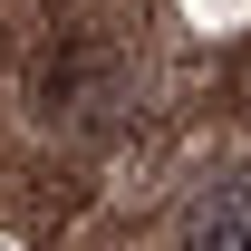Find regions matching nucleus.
<instances>
[{"instance_id": "obj_1", "label": "nucleus", "mask_w": 251, "mask_h": 251, "mask_svg": "<svg viewBox=\"0 0 251 251\" xmlns=\"http://www.w3.org/2000/svg\"><path fill=\"white\" fill-rule=\"evenodd\" d=\"M184 251H251V164L222 174V184L184 213Z\"/></svg>"}, {"instance_id": "obj_2", "label": "nucleus", "mask_w": 251, "mask_h": 251, "mask_svg": "<svg viewBox=\"0 0 251 251\" xmlns=\"http://www.w3.org/2000/svg\"><path fill=\"white\" fill-rule=\"evenodd\" d=\"M0 251H10V242H0Z\"/></svg>"}]
</instances>
